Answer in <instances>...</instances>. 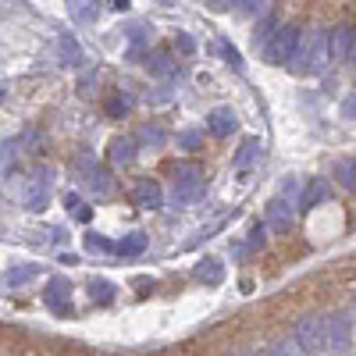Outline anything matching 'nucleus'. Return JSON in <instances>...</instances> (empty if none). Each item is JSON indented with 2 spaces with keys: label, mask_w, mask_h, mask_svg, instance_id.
Listing matches in <instances>:
<instances>
[{
  "label": "nucleus",
  "mask_w": 356,
  "mask_h": 356,
  "mask_svg": "<svg viewBox=\"0 0 356 356\" xmlns=\"http://www.w3.org/2000/svg\"><path fill=\"white\" fill-rule=\"evenodd\" d=\"M239 4V15H246V18H253L260 8H264V0H235Z\"/></svg>",
  "instance_id": "nucleus-33"
},
{
  "label": "nucleus",
  "mask_w": 356,
  "mask_h": 356,
  "mask_svg": "<svg viewBox=\"0 0 356 356\" xmlns=\"http://www.w3.org/2000/svg\"><path fill=\"white\" fill-rule=\"evenodd\" d=\"M267 353H275V356H289V353H303V346H300V339H285V342H275Z\"/></svg>",
  "instance_id": "nucleus-29"
},
{
  "label": "nucleus",
  "mask_w": 356,
  "mask_h": 356,
  "mask_svg": "<svg viewBox=\"0 0 356 356\" xmlns=\"http://www.w3.org/2000/svg\"><path fill=\"white\" fill-rule=\"evenodd\" d=\"M353 321H356V300H353Z\"/></svg>",
  "instance_id": "nucleus-38"
},
{
  "label": "nucleus",
  "mask_w": 356,
  "mask_h": 356,
  "mask_svg": "<svg viewBox=\"0 0 356 356\" xmlns=\"http://www.w3.org/2000/svg\"><path fill=\"white\" fill-rule=\"evenodd\" d=\"M175 47L182 50L186 57H189V54H196V43H193V36H189V33H178V36H175Z\"/></svg>",
  "instance_id": "nucleus-32"
},
{
  "label": "nucleus",
  "mask_w": 356,
  "mask_h": 356,
  "mask_svg": "<svg viewBox=\"0 0 356 356\" xmlns=\"http://www.w3.org/2000/svg\"><path fill=\"white\" fill-rule=\"evenodd\" d=\"M178 146H182V150H200V146H203V132H196V129L182 132V136H178Z\"/></svg>",
  "instance_id": "nucleus-28"
},
{
  "label": "nucleus",
  "mask_w": 356,
  "mask_h": 356,
  "mask_svg": "<svg viewBox=\"0 0 356 356\" xmlns=\"http://www.w3.org/2000/svg\"><path fill=\"white\" fill-rule=\"evenodd\" d=\"M335 178H339V186L356 189V161H339L335 164Z\"/></svg>",
  "instance_id": "nucleus-24"
},
{
  "label": "nucleus",
  "mask_w": 356,
  "mask_h": 356,
  "mask_svg": "<svg viewBox=\"0 0 356 356\" xmlns=\"http://www.w3.org/2000/svg\"><path fill=\"white\" fill-rule=\"evenodd\" d=\"M203 196V171L200 164H178L175 168V189H171V207L182 211V207L196 203Z\"/></svg>",
  "instance_id": "nucleus-2"
},
{
  "label": "nucleus",
  "mask_w": 356,
  "mask_h": 356,
  "mask_svg": "<svg viewBox=\"0 0 356 356\" xmlns=\"http://www.w3.org/2000/svg\"><path fill=\"white\" fill-rule=\"evenodd\" d=\"M339 111H342V118H349V122H356V93H353L349 100H342V107H339Z\"/></svg>",
  "instance_id": "nucleus-34"
},
{
  "label": "nucleus",
  "mask_w": 356,
  "mask_h": 356,
  "mask_svg": "<svg viewBox=\"0 0 356 356\" xmlns=\"http://www.w3.org/2000/svg\"><path fill=\"white\" fill-rule=\"evenodd\" d=\"M129 107H132V100H125V97H114V100H107V114H111V118H122V114H129Z\"/></svg>",
  "instance_id": "nucleus-31"
},
{
  "label": "nucleus",
  "mask_w": 356,
  "mask_h": 356,
  "mask_svg": "<svg viewBox=\"0 0 356 356\" xmlns=\"http://www.w3.org/2000/svg\"><path fill=\"white\" fill-rule=\"evenodd\" d=\"M228 4H232V0H207V8H211V11H228Z\"/></svg>",
  "instance_id": "nucleus-36"
},
{
  "label": "nucleus",
  "mask_w": 356,
  "mask_h": 356,
  "mask_svg": "<svg viewBox=\"0 0 356 356\" xmlns=\"http://www.w3.org/2000/svg\"><path fill=\"white\" fill-rule=\"evenodd\" d=\"M139 143H143V146H154V150H161V146L168 143V132H164L161 125H143V129H139Z\"/></svg>",
  "instance_id": "nucleus-22"
},
{
  "label": "nucleus",
  "mask_w": 356,
  "mask_h": 356,
  "mask_svg": "<svg viewBox=\"0 0 356 356\" xmlns=\"http://www.w3.org/2000/svg\"><path fill=\"white\" fill-rule=\"evenodd\" d=\"M68 15H72V22H79V25L97 22V0H68Z\"/></svg>",
  "instance_id": "nucleus-16"
},
{
  "label": "nucleus",
  "mask_w": 356,
  "mask_h": 356,
  "mask_svg": "<svg viewBox=\"0 0 356 356\" xmlns=\"http://www.w3.org/2000/svg\"><path fill=\"white\" fill-rule=\"evenodd\" d=\"M36 271H40L36 264H15V267H8V275H4V289H8V292H15V289L29 285V282L36 278Z\"/></svg>",
  "instance_id": "nucleus-12"
},
{
  "label": "nucleus",
  "mask_w": 356,
  "mask_h": 356,
  "mask_svg": "<svg viewBox=\"0 0 356 356\" xmlns=\"http://www.w3.org/2000/svg\"><path fill=\"white\" fill-rule=\"evenodd\" d=\"M207 129H211L218 139H225V136H232L235 129H239V118H235L232 107H214L211 114H207Z\"/></svg>",
  "instance_id": "nucleus-9"
},
{
  "label": "nucleus",
  "mask_w": 356,
  "mask_h": 356,
  "mask_svg": "<svg viewBox=\"0 0 356 356\" xmlns=\"http://www.w3.org/2000/svg\"><path fill=\"white\" fill-rule=\"evenodd\" d=\"M296 339H300L303 353H328V317L307 314L296 321Z\"/></svg>",
  "instance_id": "nucleus-4"
},
{
  "label": "nucleus",
  "mask_w": 356,
  "mask_h": 356,
  "mask_svg": "<svg viewBox=\"0 0 356 356\" xmlns=\"http://www.w3.org/2000/svg\"><path fill=\"white\" fill-rule=\"evenodd\" d=\"M221 54H225V61L235 68V72H243V54L239 50H235L232 43H221Z\"/></svg>",
  "instance_id": "nucleus-30"
},
{
  "label": "nucleus",
  "mask_w": 356,
  "mask_h": 356,
  "mask_svg": "<svg viewBox=\"0 0 356 356\" xmlns=\"http://www.w3.org/2000/svg\"><path fill=\"white\" fill-rule=\"evenodd\" d=\"M161 186L154 182V178H139V182L132 186V203L139 207V211H157L161 207Z\"/></svg>",
  "instance_id": "nucleus-8"
},
{
  "label": "nucleus",
  "mask_w": 356,
  "mask_h": 356,
  "mask_svg": "<svg viewBox=\"0 0 356 356\" xmlns=\"http://www.w3.org/2000/svg\"><path fill=\"white\" fill-rule=\"evenodd\" d=\"M146 68H150L154 75H175L178 72L175 57L168 50H150V54H146Z\"/></svg>",
  "instance_id": "nucleus-15"
},
{
  "label": "nucleus",
  "mask_w": 356,
  "mask_h": 356,
  "mask_svg": "<svg viewBox=\"0 0 356 356\" xmlns=\"http://www.w3.org/2000/svg\"><path fill=\"white\" fill-rule=\"evenodd\" d=\"M57 54H61V61H65L68 68H75V65L82 61V50H79V43H75L72 36H61V40H57Z\"/></svg>",
  "instance_id": "nucleus-19"
},
{
  "label": "nucleus",
  "mask_w": 356,
  "mask_h": 356,
  "mask_svg": "<svg viewBox=\"0 0 356 356\" xmlns=\"http://www.w3.org/2000/svg\"><path fill=\"white\" fill-rule=\"evenodd\" d=\"M353 342V314L339 310L328 317V353H349Z\"/></svg>",
  "instance_id": "nucleus-5"
},
{
  "label": "nucleus",
  "mask_w": 356,
  "mask_h": 356,
  "mask_svg": "<svg viewBox=\"0 0 356 356\" xmlns=\"http://www.w3.org/2000/svg\"><path fill=\"white\" fill-rule=\"evenodd\" d=\"M267 228H271L267 221H257V225L250 228V239H246V250H250V253H257V250L264 246V232H267Z\"/></svg>",
  "instance_id": "nucleus-27"
},
{
  "label": "nucleus",
  "mask_w": 356,
  "mask_h": 356,
  "mask_svg": "<svg viewBox=\"0 0 356 356\" xmlns=\"http://www.w3.org/2000/svg\"><path fill=\"white\" fill-rule=\"evenodd\" d=\"M196 282H203V285H221L225 282V264L218 260V257H207V260H200L196 264Z\"/></svg>",
  "instance_id": "nucleus-11"
},
{
  "label": "nucleus",
  "mask_w": 356,
  "mask_h": 356,
  "mask_svg": "<svg viewBox=\"0 0 356 356\" xmlns=\"http://www.w3.org/2000/svg\"><path fill=\"white\" fill-rule=\"evenodd\" d=\"M86 250H89V253H118V246H111L104 235H97V232L86 235Z\"/></svg>",
  "instance_id": "nucleus-26"
},
{
  "label": "nucleus",
  "mask_w": 356,
  "mask_h": 356,
  "mask_svg": "<svg viewBox=\"0 0 356 356\" xmlns=\"http://www.w3.org/2000/svg\"><path fill=\"white\" fill-rule=\"evenodd\" d=\"M89 300H97V303H114V285L107 278H89Z\"/></svg>",
  "instance_id": "nucleus-18"
},
{
  "label": "nucleus",
  "mask_w": 356,
  "mask_h": 356,
  "mask_svg": "<svg viewBox=\"0 0 356 356\" xmlns=\"http://www.w3.org/2000/svg\"><path fill=\"white\" fill-rule=\"evenodd\" d=\"M275 33H278V29H275V18H264V22L253 29V43H257V50H264L267 43H271Z\"/></svg>",
  "instance_id": "nucleus-25"
},
{
  "label": "nucleus",
  "mask_w": 356,
  "mask_h": 356,
  "mask_svg": "<svg viewBox=\"0 0 356 356\" xmlns=\"http://www.w3.org/2000/svg\"><path fill=\"white\" fill-rule=\"evenodd\" d=\"M43 300L54 314H72V285H68V278H50Z\"/></svg>",
  "instance_id": "nucleus-7"
},
{
  "label": "nucleus",
  "mask_w": 356,
  "mask_h": 356,
  "mask_svg": "<svg viewBox=\"0 0 356 356\" xmlns=\"http://www.w3.org/2000/svg\"><path fill=\"white\" fill-rule=\"evenodd\" d=\"M146 250V235L143 232H132V235H125L122 243H118V257H139Z\"/></svg>",
  "instance_id": "nucleus-20"
},
{
  "label": "nucleus",
  "mask_w": 356,
  "mask_h": 356,
  "mask_svg": "<svg viewBox=\"0 0 356 356\" xmlns=\"http://www.w3.org/2000/svg\"><path fill=\"white\" fill-rule=\"evenodd\" d=\"M267 225H271V232H289L292 228V207L285 200H271L267 203Z\"/></svg>",
  "instance_id": "nucleus-10"
},
{
  "label": "nucleus",
  "mask_w": 356,
  "mask_h": 356,
  "mask_svg": "<svg viewBox=\"0 0 356 356\" xmlns=\"http://www.w3.org/2000/svg\"><path fill=\"white\" fill-rule=\"evenodd\" d=\"M332 33H324V29H314L310 36H303V43H300V50H296V57H292V72L296 75H321L324 68H328V61H332Z\"/></svg>",
  "instance_id": "nucleus-1"
},
{
  "label": "nucleus",
  "mask_w": 356,
  "mask_h": 356,
  "mask_svg": "<svg viewBox=\"0 0 356 356\" xmlns=\"http://www.w3.org/2000/svg\"><path fill=\"white\" fill-rule=\"evenodd\" d=\"M22 203L29 207V211H43V207H47V186H43V182H40V186L33 182V186L22 193Z\"/></svg>",
  "instance_id": "nucleus-21"
},
{
  "label": "nucleus",
  "mask_w": 356,
  "mask_h": 356,
  "mask_svg": "<svg viewBox=\"0 0 356 356\" xmlns=\"http://www.w3.org/2000/svg\"><path fill=\"white\" fill-rule=\"evenodd\" d=\"M300 43H303V33L296 25H282L278 33L271 36V43H267L260 54L267 57V61L271 65H292V57H296V50H300Z\"/></svg>",
  "instance_id": "nucleus-3"
},
{
  "label": "nucleus",
  "mask_w": 356,
  "mask_h": 356,
  "mask_svg": "<svg viewBox=\"0 0 356 356\" xmlns=\"http://www.w3.org/2000/svg\"><path fill=\"white\" fill-rule=\"evenodd\" d=\"M332 196V189H328V182H324V178H314V182L307 186V193L300 196V211H314L317 203H324Z\"/></svg>",
  "instance_id": "nucleus-13"
},
{
  "label": "nucleus",
  "mask_w": 356,
  "mask_h": 356,
  "mask_svg": "<svg viewBox=\"0 0 356 356\" xmlns=\"http://www.w3.org/2000/svg\"><path fill=\"white\" fill-rule=\"evenodd\" d=\"M296 189H300V182H296V178H289V182H285V186H282V193H285V196H292V193H296Z\"/></svg>",
  "instance_id": "nucleus-37"
},
{
  "label": "nucleus",
  "mask_w": 356,
  "mask_h": 356,
  "mask_svg": "<svg viewBox=\"0 0 356 356\" xmlns=\"http://www.w3.org/2000/svg\"><path fill=\"white\" fill-rule=\"evenodd\" d=\"M257 157H260V139H246L239 146V154H235V171H246Z\"/></svg>",
  "instance_id": "nucleus-17"
},
{
  "label": "nucleus",
  "mask_w": 356,
  "mask_h": 356,
  "mask_svg": "<svg viewBox=\"0 0 356 356\" xmlns=\"http://www.w3.org/2000/svg\"><path fill=\"white\" fill-rule=\"evenodd\" d=\"M79 182L93 193V196H107L111 193V178L104 168H97V161H89V157H79Z\"/></svg>",
  "instance_id": "nucleus-6"
},
{
  "label": "nucleus",
  "mask_w": 356,
  "mask_h": 356,
  "mask_svg": "<svg viewBox=\"0 0 356 356\" xmlns=\"http://www.w3.org/2000/svg\"><path fill=\"white\" fill-rule=\"evenodd\" d=\"M346 61H349V68H356V33H353V40H349V54H346Z\"/></svg>",
  "instance_id": "nucleus-35"
},
{
  "label": "nucleus",
  "mask_w": 356,
  "mask_h": 356,
  "mask_svg": "<svg viewBox=\"0 0 356 356\" xmlns=\"http://www.w3.org/2000/svg\"><path fill=\"white\" fill-rule=\"evenodd\" d=\"M132 161H136V143H132L129 136H118V139H111V164L125 168V164H132Z\"/></svg>",
  "instance_id": "nucleus-14"
},
{
  "label": "nucleus",
  "mask_w": 356,
  "mask_h": 356,
  "mask_svg": "<svg viewBox=\"0 0 356 356\" xmlns=\"http://www.w3.org/2000/svg\"><path fill=\"white\" fill-rule=\"evenodd\" d=\"M353 33H356V29H349V25H339L335 33H332V50H335V57H346V54H349Z\"/></svg>",
  "instance_id": "nucleus-23"
}]
</instances>
